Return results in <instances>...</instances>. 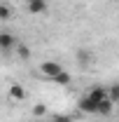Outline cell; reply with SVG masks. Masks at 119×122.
Returning a JSON list of instances; mask_svg holds the SVG:
<instances>
[{"mask_svg":"<svg viewBox=\"0 0 119 122\" xmlns=\"http://www.w3.org/2000/svg\"><path fill=\"white\" fill-rule=\"evenodd\" d=\"M9 99H12V101H23V99H26L23 87H21V85H12V87H9Z\"/></svg>","mask_w":119,"mask_h":122,"instance_id":"obj_6","label":"cell"},{"mask_svg":"<svg viewBox=\"0 0 119 122\" xmlns=\"http://www.w3.org/2000/svg\"><path fill=\"white\" fill-rule=\"evenodd\" d=\"M87 96L101 106V101H105V99H107V89H105V87H93L91 92H87Z\"/></svg>","mask_w":119,"mask_h":122,"instance_id":"obj_4","label":"cell"},{"mask_svg":"<svg viewBox=\"0 0 119 122\" xmlns=\"http://www.w3.org/2000/svg\"><path fill=\"white\" fill-rule=\"evenodd\" d=\"M51 122H75V120H73V117H68V115H54Z\"/></svg>","mask_w":119,"mask_h":122,"instance_id":"obj_14","label":"cell"},{"mask_svg":"<svg viewBox=\"0 0 119 122\" xmlns=\"http://www.w3.org/2000/svg\"><path fill=\"white\" fill-rule=\"evenodd\" d=\"M42 115H47V106L45 103H37L33 108V117H42Z\"/></svg>","mask_w":119,"mask_h":122,"instance_id":"obj_13","label":"cell"},{"mask_svg":"<svg viewBox=\"0 0 119 122\" xmlns=\"http://www.w3.org/2000/svg\"><path fill=\"white\" fill-rule=\"evenodd\" d=\"M77 106H79V110H84V113H98V103H96V101H91L87 94L79 99V103H77Z\"/></svg>","mask_w":119,"mask_h":122,"instance_id":"obj_3","label":"cell"},{"mask_svg":"<svg viewBox=\"0 0 119 122\" xmlns=\"http://www.w3.org/2000/svg\"><path fill=\"white\" fill-rule=\"evenodd\" d=\"M77 63L79 66H89L91 63V52L89 49H77Z\"/></svg>","mask_w":119,"mask_h":122,"instance_id":"obj_7","label":"cell"},{"mask_svg":"<svg viewBox=\"0 0 119 122\" xmlns=\"http://www.w3.org/2000/svg\"><path fill=\"white\" fill-rule=\"evenodd\" d=\"M112 106H114V103H112L110 99L101 101V106H98V115H110V113H112Z\"/></svg>","mask_w":119,"mask_h":122,"instance_id":"obj_8","label":"cell"},{"mask_svg":"<svg viewBox=\"0 0 119 122\" xmlns=\"http://www.w3.org/2000/svg\"><path fill=\"white\" fill-rule=\"evenodd\" d=\"M54 82H56V85H68V82H70V73H68V71H61L59 75L54 77Z\"/></svg>","mask_w":119,"mask_h":122,"instance_id":"obj_11","label":"cell"},{"mask_svg":"<svg viewBox=\"0 0 119 122\" xmlns=\"http://www.w3.org/2000/svg\"><path fill=\"white\" fill-rule=\"evenodd\" d=\"M16 54H19V56H21L23 61H26V59H30V49L23 45V42H19V45H16Z\"/></svg>","mask_w":119,"mask_h":122,"instance_id":"obj_10","label":"cell"},{"mask_svg":"<svg viewBox=\"0 0 119 122\" xmlns=\"http://www.w3.org/2000/svg\"><path fill=\"white\" fill-rule=\"evenodd\" d=\"M26 7L30 14H42L47 10V0H30V2H26Z\"/></svg>","mask_w":119,"mask_h":122,"instance_id":"obj_5","label":"cell"},{"mask_svg":"<svg viewBox=\"0 0 119 122\" xmlns=\"http://www.w3.org/2000/svg\"><path fill=\"white\" fill-rule=\"evenodd\" d=\"M9 16H12V7H9V5H0V19L7 21Z\"/></svg>","mask_w":119,"mask_h":122,"instance_id":"obj_12","label":"cell"},{"mask_svg":"<svg viewBox=\"0 0 119 122\" xmlns=\"http://www.w3.org/2000/svg\"><path fill=\"white\" fill-rule=\"evenodd\" d=\"M61 71H63V68H61L56 61H42V63H40V73H42L47 80H54Z\"/></svg>","mask_w":119,"mask_h":122,"instance_id":"obj_2","label":"cell"},{"mask_svg":"<svg viewBox=\"0 0 119 122\" xmlns=\"http://www.w3.org/2000/svg\"><path fill=\"white\" fill-rule=\"evenodd\" d=\"M16 45H19V40H16L12 33H7V30H2L0 33V52H14L16 49Z\"/></svg>","mask_w":119,"mask_h":122,"instance_id":"obj_1","label":"cell"},{"mask_svg":"<svg viewBox=\"0 0 119 122\" xmlns=\"http://www.w3.org/2000/svg\"><path fill=\"white\" fill-rule=\"evenodd\" d=\"M26 2H30V0H26Z\"/></svg>","mask_w":119,"mask_h":122,"instance_id":"obj_15","label":"cell"},{"mask_svg":"<svg viewBox=\"0 0 119 122\" xmlns=\"http://www.w3.org/2000/svg\"><path fill=\"white\" fill-rule=\"evenodd\" d=\"M107 99H110L112 103H119V85H112V87L107 89Z\"/></svg>","mask_w":119,"mask_h":122,"instance_id":"obj_9","label":"cell"}]
</instances>
